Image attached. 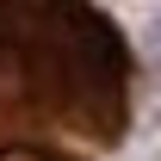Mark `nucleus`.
<instances>
[{"mask_svg":"<svg viewBox=\"0 0 161 161\" xmlns=\"http://www.w3.org/2000/svg\"><path fill=\"white\" fill-rule=\"evenodd\" d=\"M130 124V50L87 0H0V149L68 130L118 142Z\"/></svg>","mask_w":161,"mask_h":161,"instance_id":"f257e3e1","label":"nucleus"},{"mask_svg":"<svg viewBox=\"0 0 161 161\" xmlns=\"http://www.w3.org/2000/svg\"><path fill=\"white\" fill-rule=\"evenodd\" d=\"M0 161H80V155L56 149V142H19V149H0Z\"/></svg>","mask_w":161,"mask_h":161,"instance_id":"f03ea898","label":"nucleus"}]
</instances>
